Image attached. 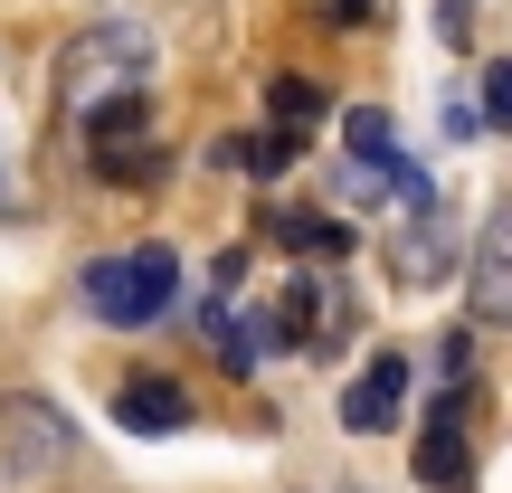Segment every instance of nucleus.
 Wrapping results in <instances>:
<instances>
[{
	"mask_svg": "<svg viewBox=\"0 0 512 493\" xmlns=\"http://www.w3.org/2000/svg\"><path fill=\"white\" fill-rule=\"evenodd\" d=\"M76 294H86V313H95V323L143 332V323H162V313H171V294H181V256H171L162 238L114 247V256H95V266L76 275Z\"/></svg>",
	"mask_w": 512,
	"mask_h": 493,
	"instance_id": "f257e3e1",
	"label": "nucleus"
},
{
	"mask_svg": "<svg viewBox=\"0 0 512 493\" xmlns=\"http://www.w3.org/2000/svg\"><path fill=\"white\" fill-rule=\"evenodd\" d=\"M143 29H124V19H105V29L67 38V57H57V114L67 124H86L95 105H114V95H143Z\"/></svg>",
	"mask_w": 512,
	"mask_h": 493,
	"instance_id": "f03ea898",
	"label": "nucleus"
},
{
	"mask_svg": "<svg viewBox=\"0 0 512 493\" xmlns=\"http://www.w3.org/2000/svg\"><path fill=\"white\" fill-rule=\"evenodd\" d=\"M190 418H200V408H190V389L162 380V370H133V380L114 389V427H124V437H181Z\"/></svg>",
	"mask_w": 512,
	"mask_h": 493,
	"instance_id": "7ed1b4c3",
	"label": "nucleus"
},
{
	"mask_svg": "<svg viewBox=\"0 0 512 493\" xmlns=\"http://www.w3.org/2000/svg\"><path fill=\"white\" fill-rule=\"evenodd\" d=\"M399 408H408V361L399 351H370L361 380L342 389V427L351 437H380V427H399Z\"/></svg>",
	"mask_w": 512,
	"mask_h": 493,
	"instance_id": "20e7f679",
	"label": "nucleus"
},
{
	"mask_svg": "<svg viewBox=\"0 0 512 493\" xmlns=\"http://www.w3.org/2000/svg\"><path fill=\"white\" fill-rule=\"evenodd\" d=\"M446 256H456V238H446V200H437V181L408 200V228H399V247H389V266H399V285H427V275H446Z\"/></svg>",
	"mask_w": 512,
	"mask_h": 493,
	"instance_id": "39448f33",
	"label": "nucleus"
},
{
	"mask_svg": "<svg viewBox=\"0 0 512 493\" xmlns=\"http://www.w3.org/2000/svg\"><path fill=\"white\" fill-rule=\"evenodd\" d=\"M408 465H418V484H446V493L465 484V465H475V446H465V389L437 399V418H427V437H418Z\"/></svg>",
	"mask_w": 512,
	"mask_h": 493,
	"instance_id": "423d86ee",
	"label": "nucleus"
},
{
	"mask_svg": "<svg viewBox=\"0 0 512 493\" xmlns=\"http://www.w3.org/2000/svg\"><path fill=\"white\" fill-rule=\"evenodd\" d=\"M465 294H475V323H503V313H512V219H484V228H475Z\"/></svg>",
	"mask_w": 512,
	"mask_h": 493,
	"instance_id": "0eeeda50",
	"label": "nucleus"
},
{
	"mask_svg": "<svg viewBox=\"0 0 512 493\" xmlns=\"http://www.w3.org/2000/svg\"><path fill=\"white\" fill-rule=\"evenodd\" d=\"M266 238L294 247V256H351V247H361V228L332 219V209H266Z\"/></svg>",
	"mask_w": 512,
	"mask_h": 493,
	"instance_id": "6e6552de",
	"label": "nucleus"
},
{
	"mask_svg": "<svg viewBox=\"0 0 512 493\" xmlns=\"http://www.w3.org/2000/svg\"><path fill=\"white\" fill-rule=\"evenodd\" d=\"M266 114H275V133L323 124V86H313V76H266Z\"/></svg>",
	"mask_w": 512,
	"mask_h": 493,
	"instance_id": "1a4fd4ad",
	"label": "nucleus"
},
{
	"mask_svg": "<svg viewBox=\"0 0 512 493\" xmlns=\"http://www.w3.org/2000/svg\"><path fill=\"white\" fill-rule=\"evenodd\" d=\"M294 152H304L294 133H247V143H228V162H238L247 181H285V171H294Z\"/></svg>",
	"mask_w": 512,
	"mask_h": 493,
	"instance_id": "9d476101",
	"label": "nucleus"
},
{
	"mask_svg": "<svg viewBox=\"0 0 512 493\" xmlns=\"http://www.w3.org/2000/svg\"><path fill=\"white\" fill-rule=\"evenodd\" d=\"M484 114H494V124H512V57H494V67H484Z\"/></svg>",
	"mask_w": 512,
	"mask_h": 493,
	"instance_id": "9b49d317",
	"label": "nucleus"
},
{
	"mask_svg": "<svg viewBox=\"0 0 512 493\" xmlns=\"http://www.w3.org/2000/svg\"><path fill=\"white\" fill-rule=\"evenodd\" d=\"M380 10H389V0H323L332 29H380Z\"/></svg>",
	"mask_w": 512,
	"mask_h": 493,
	"instance_id": "f8f14e48",
	"label": "nucleus"
}]
</instances>
